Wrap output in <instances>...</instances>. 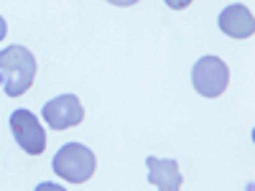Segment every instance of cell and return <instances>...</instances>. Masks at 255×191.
I'll use <instances>...</instances> for the list:
<instances>
[{"label": "cell", "mask_w": 255, "mask_h": 191, "mask_svg": "<svg viewBox=\"0 0 255 191\" xmlns=\"http://www.w3.org/2000/svg\"><path fill=\"white\" fill-rule=\"evenodd\" d=\"M0 74H3L5 95L20 97L31 90L36 79V56L26 46H8L0 51Z\"/></svg>", "instance_id": "1"}, {"label": "cell", "mask_w": 255, "mask_h": 191, "mask_svg": "<svg viewBox=\"0 0 255 191\" xmlns=\"http://www.w3.org/2000/svg\"><path fill=\"white\" fill-rule=\"evenodd\" d=\"M54 174L61 176L64 181L69 184H84L95 176V168H97V158L90 151L87 145L82 143H67L59 148V153L51 161Z\"/></svg>", "instance_id": "2"}, {"label": "cell", "mask_w": 255, "mask_h": 191, "mask_svg": "<svg viewBox=\"0 0 255 191\" xmlns=\"http://www.w3.org/2000/svg\"><path fill=\"white\" fill-rule=\"evenodd\" d=\"M191 84L202 97H220L230 84V67L220 56H202L191 69Z\"/></svg>", "instance_id": "3"}, {"label": "cell", "mask_w": 255, "mask_h": 191, "mask_svg": "<svg viewBox=\"0 0 255 191\" xmlns=\"http://www.w3.org/2000/svg\"><path fill=\"white\" fill-rule=\"evenodd\" d=\"M10 130L20 151H26L28 156H41L46 151V133L31 110H15L10 115Z\"/></svg>", "instance_id": "4"}, {"label": "cell", "mask_w": 255, "mask_h": 191, "mask_svg": "<svg viewBox=\"0 0 255 191\" xmlns=\"http://www.w3.org/2000/svg\"><path fill=\"white\" fill-rule=\"evenodd\" d=\"M41 115H44L51 130H59V133L82 125V120H84V110H82V102L77 95H59V97L49 99L44 104V110H41Z\"/></svg>", "instance_id": "5"}, {"label": "cell", "mask_w": 255, "mask_h": 191, "mask_svg": "<svg viewBox=\"0 0 255 191\" xmlns=\"http://www.w3.org/2000/svg\"><path fill=\"white\" fill-rule=\"evenodd\" d=\"M145 166H148V184L158 186V191H181L184 176L179 171L176 161H171V158L161 161L156 156H148Z\"/></svg>", "instance_id": "6"}, {"label": "cell", "mask_w": 255, "mask_h": 191, "mask_svg": "<svg viewBox=\"0 0 255 191\" xmlns=\"http://www.w3.org/2000/svg\"><path fill=\"white\" fill-rule=\"evenodd\" d=\"M220 28L222 33L232 36V38H250L255 33V18L253 10L243 3H235L220 13Z\"/></svg>", "instance_id": "7"}, {"label": "cell", "mask_w": 255, "mask_h": 191, "mask_svg": "<svg viewBox=\"0 0 255 191\" xmlns=\"http://www.w3.org/2000/svg\"><path fill=\"white\" fill-rule=\"evenodd\" d=\"M36 191H67V189L59 186V184H54V181H44V184L36 186Z\"/></svg>", "instance_id": "8"}, {"label": "cell", "mask_w": 255, "mask_h": 191, "mask_svg": "<svg viewBox=\"0 0 255 191\" xmlns=\"http://www.w3.org/2000/svg\"><path fill=\"white\" fill-rule=\"evenodd\" d=\"M5 33H8V28H5V18H3V15H0V41H3V38H5Z\"/></svg>", "instance_id": "9"}]
</instances>
